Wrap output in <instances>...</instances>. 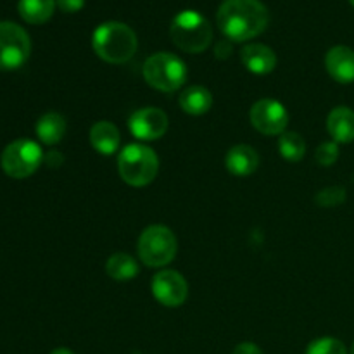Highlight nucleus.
Wrapping results in <instances>:
<instances>
[{"label":"nucleus","instance_id":"f257e3e1","mask_svg":"<svg viewBox=\"0 0 354 354\" xmlns=\"http://www.w3.org/2000/svg\"><path fill=\"white\" fill-rule=\"evenodd\" d=\"M268 9L259 0H225L218 9V26L234 41H245L266 30Z\"/></svg>","mask_w":354,"mask_h":354},{"label":"nucleus","instance_id":"f03ea898","mask_svg":"<svg viewBox=\"0 0 354 354\" xmlns=\"http://www.w3.org/2000/svg\"><path fill=\"white\" fill-rule=\"evenodd\" d=\"M92 47L102 61L123 64L137 52L138 40L135 31L120 21H107L97 26L92 35Z\"/></svg>","mask_w":354,"mask_h":354},{"label":"nucleus","instance_id":"7ed1b4c3","mask_svg":"<svg viewBox=\"0 0 354 354\" xmlns=\"http://www.w3.org/2000/svg\"><path fill=\"white\" fill-rule=\"evenodd\" d=\"M169 35L173 44L183 52L199 54L209 47L213 40V28L209 21L197 10H182L173 19Z\"/></svg>","mask_w":354,"mask_h":354},{"label":"nucleus","instance_id":"20e7f679","mask_svg":"<svg viewBox=\"0 0 354 354\" xmlns=\"http://www.w3.org/2000/svg\"><path fill=\"white\" fill-rule=\"evenodd\" d=\"M159 159L152 149L142 144H130L120 152L118 171L123 182L131 187H145L156 178Z\"/></svg>","mask_w":354,"mask_h":354},{"label":"nucleus","instance_id":"39448f33","mask_svg":"<svg viewBox=\"0 0 354 354\" xmlns=\"http://www.w3.org/2000/svg\"><path fill=\"white\" fill-rule=\"evenodd\" d=\"M144 78L152 88L176 92L187 82V66L171 52H158L145 61Z\"/></svg>","mask_w":354,"mask_h":354},{"label":"nucleus","instance_id":"423d86ee","mask_svg":"<svg viewBox=\"0 0 354 354\" xmlns=\"http://www.w3.org/2000/svg\"><path fill=\"white\" fill-rule=\"evenodd\" d=\"M176 244L175 234L168 227L162 225H152L145 228L138 239V256L144 265L151 268H161L175 259Z\"/></svg>","mask_w":354,"mask_h":354},{"label":"nucleus","instance_id":"0eeeda50","mask_svg":"<svg viewBox=\"0 0 354 354\" xmlns=\"http://www.w3.org/2000/svg\"><path fill=\"white\" fill-rule=\"evenodd\" d=\"M44 158V152L37 142L19 138V140H14L12 144L3 149L0 165H2L6 175H9L10 178L23 180L33 175L40 168Z\"/></svg>","mask_w":354,"mask_h":354},{"label":"nucleus","instance_id":"6e6552de","mask_svg":"<svg viewBox=\"0 0 354 354\" xmlns=\"http://www.w3.org/2000/svg\"><path fill=\"white\" fill-rule=\"evenodd\" d=\"M31 40L26 31L12 21H0V69L14 71L28 61Z\"/></svg>","mask_w":354,"mask_h":354},{"label":"nucleus","instance_id":"1a4fd4ad","mask_svg":"<svg viewBox=\"0 0 354 354\" xmlns=\"http://www.w3.org/2000/svg\"><path fill=\"white\" fill-rule=\"evenodd\" d=\"M252 127L263 135H282L289 124V114L286 107L273 99H261L251 109Z\"/></svg>","mask_w":354,"mask_h":354},{"label":"nucleus","instance_id":"9d476101","mask_svg":"<svg viewBox=\"0 0 354 354\" xmlns=\"http://www.w3.org/2000/svg\"><path fill=\"white\" fill-rule=\"evenodd\" d=\"M152 294L162 306L176 308L185 303L189 287L178 272L165 270L152 279Z\"/></svg>","mask_w":354,"mask_h":354},{"label":"nucleus","instance_id":"9b49d317","mask_svg":"<svg viewBox=\"0 0 354 354\" xmlns=\"http://www.w3.org/2000/svg\"><path fill=\"white\" fill-rule=\"evenodd\" d=\"M130 131L138 140H158L168 130V116L158 107H144L131 114Z\"/></svg>","mask_w":354,"mask_h":354},{"label":"nucleus","instance_id":"f8f14e48","mask_svg":"<svg viewBox=\"0 0 354 354\" xmlns=\"http://www.w3.org/2000/svg\"><path fill=\"white\" fill-rule=\"evenodd\" d=\"M325 68L328 75L339 83L354 82V50L346 45H335L327 52L325 57Z\"/></svg>","mask_w":354,"mask_h":354},{"label":"nucleus","instance_id":"ddd939ff","mask_svg":"<svg viewBox=\"0 0 354 354\" xmlns=\"http://www.w3.org/2000/svg\"><path fill=\"white\" fill-rule=\"evenodd\" d=\"M241 57L245 68L254 75H268L277 66L275 52L263 44H249L242 48Z\"/></svg>","mask_w":354,"mask_h":354},{"label":"nucleus","instance_id":"4468645a","mask_svg":"<svg viewBox=\"0 0 354 354\" xmlns=\"http://www.w3.org/2000/svg\"><path fill=\"white\" fill-rule=\"evenodd\" d=\"M327 130L335 144H349L354 140V111L346 106L332 109L327 118Z\"/></svg>","mask_w":354,"mask_h":354},{"label":"nucleus","instance_id":"2eb2a0df","mask_svg":"<svg viewBox=\"0 0 354 354\" xmlns=\"http://www.w3.org/2000/svg\"><path fill=\"white\" fill-rule=\"evenodd\" d=\"M259 156L251 145H235L227 154V168L235 176H249L258 169Z\"/></svg>","mask_w":354,"mask_h":354},{"label":"nucleus","instance_id":"dca6fc26","mask_svg":"<svg viewBox=\"0 0 354 354\" xmlns=\"http://www.w3.org/2000/svg\"><path fill=\"white\" fill-rule=\"evenodd\" d=\"M90 142H92V147L97 152L104 156H111L120 149V130L111 121H97L90 128Z\"/></svg>","mask_w":354,"mask_h":354},{"label":"nucleus","instance_id":"f3484780","mask_svg":"<svg viewBox=\"0 0 354 354\" xmlns=\"http://www.w3.org/2000/svg\"><path fill=\"white\" fill-rule=\"evenodd\" d=\"M178 104L183 109V113L192 114V116H201V114L207 113L211 109V106H213V95L204 86L194 85L183 90L178 99Z\"/></svg>","mask_w":354,"mask_h":354},{"label":"nucleus","instance_id":"a211bd4d","mask_svg":"<svg viewBox=\"0 0 354 354\" xmlns=\"http://www.w3.org/2000/svg\"><path fill=\"white\" fill-rule=\"evenodd\" d=\"M35 131L45 145H55L64 137L66 120L59 113H47L38 120Z\"/></svg>","mask_w":354,"mask_h":354},{"label":"nucleus","instance_id":"6ab92c4d","mask_svg":"<svg viewBox=\"0 0 354 354\" xmlns=\"http://www.w3.org/2000/svg\"><path fill=\"white\" fill-rule=\"evenodd\" d=\"M55 6V0H19L17 10L26 23L44 24L52 17Z\"/></svg>","mask_w":354,"mask_h":354},{"label":"nucleus","instance_id":"aec40b11","mask_svg":"<svg viewBox=\"0 0 354 354\" xmlns=\"http://www.w3.org/2000/svg\"><path fill=\"white\" fill-rule=\"evenodd\" d=\"M106 272L111 279L124 282V280H131L133 277L138 275V265L130 254L118 252V254H113L107 259Z\"/></svg>","mask_w":354,"mask_h":354},{"label":"nucleus","instance_id":"412c9836","mask_svg":"<svg viewBox=\"0 0 354 354\" xmlns=\"http://www.w3.org/2000/svg\"><path fill=\"white\" fill-rule=\"evenodd\" d=\"M279 149L282 158L292 162L299 161L306 154V144H304L303 137L296 131H283L279 140Z\"/></svg>","mask_w":354,"mask_h":354},{"label":"nucleus","instance_id":"4be33fe9","mask_svg":"<svg viewBox=\"0 0 354 354\" xmlns=\"http://www.w3.org/2000/svg\"><path fill=\"white\" fill-rule=\"evenodd\" d=\"M306 354H348V349L339 339L322 337L308 346Z\"/></svg>","mask_w":354,"mask_h":354},{"label":"nucleus","instance_id":"5701e85b","mask_svg":"<svg viewBox=\"0 0 354 354\" xmlns=\"http://www.w3.org/2000/svg\"><path fill=\"white\" fill-rule=\"evenodd\" d=\"M348 194H346L344 187H327V189H322L320 192L317 194L315 201L320 207H337L341 206L346 201Z\"/></svg>","mask_w":354,"mask_h":354},{"label":"nucleus","instance_id":"b1692460","mask_svg":"<svg viewBox=\"0 0 354 354\" xmlns=\"http://www.w3.org/2000/svg\"><path fill=\"white\" fill-rule=\"evenodd\" d=\"M318 165L320 166H332L339 159V147L335 142H325L315 152Z\"/></svg>","mask_w":354,"mask_h":354},{"label":"nucleus","instance_id":"393cba45","mask_svg":"<svg viewBox=\"0 0 354 354\" xmlns=\"http://www.w3.org/2000/svg\"><path fill=\"white\" fill-rule=\"evenodd\" d=\"M55 3L62 12H78L85 6V0H55Z\"/></svg>","mask_w":354,"mask_h":354},{"label":"nucleus","instance_id":"a878e982","mask_svg":"<svg viewBox=\"0 0 354 354\" xmlns=\"http://www.w3.org/2000/svg\"><path fill=\"white\" fill-rule=\"evenodd\" d=\"M232 354H263V353L261 349H259L256 344H252V342H242V344H239L237 348L234 349V353Z\"/></svg>","mask_w":354,"mask_h":354},{"label":"nucleus","instance_id":"bb28decb","mask_svg":"<svg viewBox=\"0 0 354 354\" xmlns=\"http://www.w3.org/2000/svg\"><path fill=\"white\" fill-rule=\"evenodd\" d=\"M62 159L64 158H62L59 152L54 151V152H48V154L44 158V161L47 162L48 166H59V165H62Z\"/></svg>","mask_w":354,"mask_h":354},{"label":"nucleus","instance_id":"cd10ccee","mask_svg":"<svg viewBox=\"0 0 354 354\" xmlns=\"http://www.w3.org/2000/svg\"><path fill=\"white\" fill-rule=\"evenodd\" d=\"M50 354H75V353L69 351V349H66V348H59V349H55V351H52Z\"/></svg>","mask_w":354,"mask_h":354},{"label":"nucleus","instance_id":"c85d7f7f","mask_svg":"<svg viewBox=\"0 0 354 354\" xmlns=\"http://www.w3.org/2000/svg\"><path fill=\"white\" fill-rule=\"evenodd\" d=\"M351 354H354V344H353V348H351Z\"/></svg>","mask_w":354,"mask_h":354},{"label":"nucleus","instance_id":"c756f323","mask_svg":"<svg viewBox=\"0 0 354 354\" xmlns=\"http://www.w3.org/2000/svg\"><path fill=\"white\" fill-rule=\"evenodd\" d=\"M349 2H351V3H353V6H354V0H349Z\"/></svg>","mask_w":354,"mask_h":354}]
</instances>
